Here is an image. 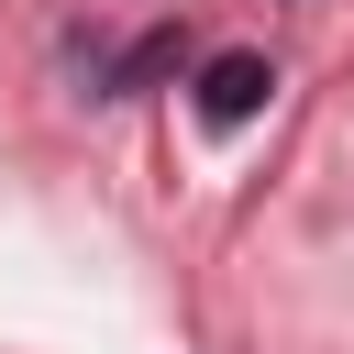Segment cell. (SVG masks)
Listing matches in <instances>:
<instances>
[{
  "instance_id": "7a4b0ae2",
  "label": "cell",
  "mask_w": 354,
  "mask_h": 354,
  "mask_svg": "<svg viewBox=\"0 0 354 354\" xmlns=\"http://www.w3.org/2000/svg\"><path fill=\"white\" fill-rule=\"evenodd\" d=\"M177 55H188V44H177V22H166V33H144V44H133V55H122V66L100 77V88H111V100H133V88H155V77H177Z\"/></svg>"
},
{
  "instance_id": "6da1fadb",
  "label": "cell",
  "mask_w": 354,
  "mask_h": 354,
  "mask_svg": "<svg viewBox=\"0 0 354 354\" xmlns=\"http://www.w3.org/2000/svg\"><path fill=\"white\" fill-rule=\"evenodd\" d=\"M266 88H277V66L232 44V55H210V66H199V122H210V133H243V122L266 111Z\"/></svg>"
}]
</instances>
